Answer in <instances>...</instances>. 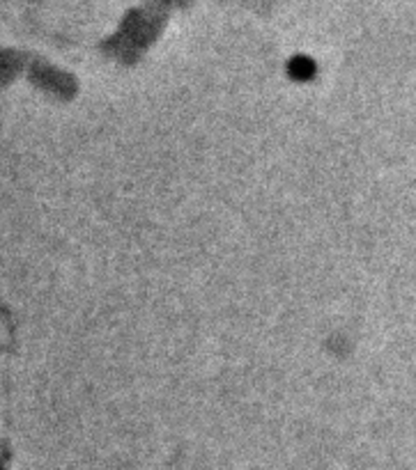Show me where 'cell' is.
<instances>
[{"mask_svg": "<svg viewBox=\"0 0 416 470\" xmlns=\"http://www.w3.org/2000/svg\"><path fill=\"white\" fill-rule=\"evenodd\" d=\"M311 60L306 58H299L295 60V65H292V74L297 76V78H306V76H311Z\"/></svg>", "mask_w": 416, "mask_h": 470, "instance_id": "6da1fadb", "label": "cell"}]
</instances>
